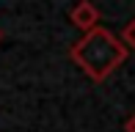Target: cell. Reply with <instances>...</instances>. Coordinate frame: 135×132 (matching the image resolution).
<instances>
[{
	"mask_svg": "<svg viewBox=\"0 0 135 132\" xmlns=\"http://www.w3.org/2000/svg\"><path fill=\"white\" fill-rule=\"evenodd\" d=\"M124 132H135V113H132V116L124 121Z\"/></svg>",
	"mask_w": 135,
	"mask_h": 132,
	"instance_id": "cell-4",
	"label": "cell"
},
{
	"mask_svg": "<svg viewBox=\"0 0 135 132\" xmlns=\"http://www.w3.org/2000/svg\"><path fill=\"white\" fill-rule=\"evenodd\" d=\"M69 19H72L75 28H80L83 33H88V31H94V28L99 25V8H97L91 0H80V3L69 11Z\"/></svg>",
	"mask_w": 135,
	"mask_h": 132,
	"instance_id": "cell-2",
	"label": "cell"
},
{
	"mask_svg": "<svg viewBox=\"0 0 135 132\" xmlns=\"http://www.w3.org/2000/svg\"><path fill=\"white\" fill-rule=\"evenodd\" d=\"M0 39H3V31H0Z\"/></svg>",
	"mask_w": 135,
	"mask_h": 132,
	"instance_id": "cell-5",
	"label": "cell"
},
{
	"mask_svg": "<svg viewBox=\"0 0 135 132\" xmlns=\"http://www.w3.org/2000/svg\"><path fill=\"white\" fill-rule=\"evenodd\" d=\"M69 58L80 66L91 80L102 83L127 61V47L110 31L97 25L94 31L83 33V39L69 50Z\"/></svg>",
	"mask_w": 135,
	"mask_h": 132,
	"instance_id": "cell-1",
	"label": "cell"
},
{
	"mask_svg": "<svg viewBox=\"0 0 135 132\" xmlns=\"http://www.w3.org/2000/svg\"><path fill=\"white\" fill-rule=\"evenodd\" d=\"M121 44H124L127 50H135V19H130L124 25V31H121Z\"/></svg>",
	"mask_w": 135,
	"mask_h": 132,
	"instance_id": "cell-3",
	"label": "cell"
}]
</instances>
